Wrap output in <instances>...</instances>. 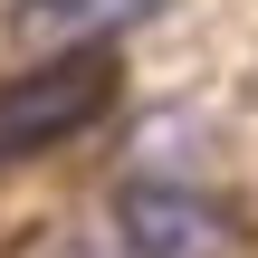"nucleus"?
<instances>
[{
    "mask_svg": "<svg viewBox=\"0 0 258 258\" xmlns=\"http://www.w3.org/2000/svg\"><path fill=\"white\" fill-rule=\"evenodd\" d=\"M115 38H77V48H38V67L0 77V163L57 153L77 144L105 105H115Z\"/></svg>",
    "mask_w": 258,
    "mask_h": 258,
    "instance_id": "nucleus-1",
    "label": "nucleus"
},
{
    "mask_svg": "<svg viewBox=\"0 0 258 258\" xmlns=\"http://www.w3.org/2000/svg\"><path fill=\"white\" fill-rule=\"evenodd\" d=\"M115 249L124 258H230L239 239L191 182H134L115 201Z\"/></svg>",
    "mask_w": 258,
    "mask_h": 258,
    "instance_id": "nucleus-2",
    "label": "nucleus"
},
{
    "mask_svg": "<svg viewBox=\"0 0 258 258\" xmlns=\"http://www.w3.org/2000/svg\"><path fill=\"white\" fill-rule=\"evenodd\" d=\"M163 0H19L10 10V29L29 38V48H77V38H115V29H134V19H153Z\"/></svg>",
    "mask_w": 258,
    "mask_h": 258,
    "instance_id": "nucleus-3",
    "label": "nucleus"
}]
</instances>
